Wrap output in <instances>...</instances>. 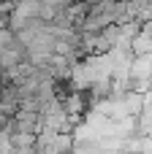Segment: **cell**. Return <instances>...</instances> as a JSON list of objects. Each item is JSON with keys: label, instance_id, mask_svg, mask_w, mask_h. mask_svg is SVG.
<instances>
[{"label": "cell", "instance_id": "1", "mask_svg": "<svg viewBox=\"0 0 152 154\" xmlns=\"http://www.w3.org/2000/svg\"><path fill=\"white\" fill-rule=\"evenodd\" d=\"M0 92H3V76H0Z\"/></svg>", "mask_w": 152, "mask_h": 154}]
</instances>
